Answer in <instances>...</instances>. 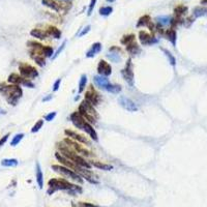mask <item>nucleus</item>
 <instances>
[{
    "label": "nucleus",
    "mask_w": 207,
    "mask_h": 207,
    "mask_svg": "<svg viewBox=\"0 0 207 207\" xmlns=\"http://www.w3.org/2000/svg\"><path fill=\"white\" fill-rule=\"evenodd\" d=\"M93 81H94V84L97 85L98 88L104 89V90H105V88L107 87V85L110 83L109 79H108V77H104V76H101V75L94 76L93 77Z\"/></svg>",
    "instance_id": "15"
},
{
    "label": "nucleus",
    "mask_w": 207,
    "mask_h": 207,
    "mask_svg": "<svg viewBox=\"0 0 207 207\" xmlns=\"http://www.w3.org/2000/svg\"><path fill=\"white\" fill-rule=\"evenodd\" d=\"M80 107L82 108V109H84L86 112H87L88 114H90V115H92L93 117H95V118H98V114L97 112V110L94 109V106H92V105L90 103H88L87 101H83L81 104H80Z\"/></svg>",
    "instance_id": "16"
},
{
    "label": "nucleus",
    "mask_w": 207,
    "mask_h": 207,
    "mask_svg": "<svg viewBox=\"0 0 207 207\" xmlns=\"http://www.w3.org/2000/svg\"><path fill=\"white\" fill-rule=\"evenodd\" d=\"M66 43H67L66 41H64V42L62 43V45L60 46V48H58V50H57V51H56V52H55V53H54L53 57H52V59H56V58H57L58 56H59V55H60V53H61V52H62V51L64 50V48H65V46H66Z\"/></svg>",
    "instance_id": "41"
},
{
    "label": "nucleus",
    "mask_w": 207,
    "mask_h": 207,
    "mask_svg": "<svg viewBox=\"0 0 207 207\" xmlns=\"http://www.w3.org/2000/svg\"><path fill=\"white\" fill-rule=\"evenodd\" d=\"M105 90L108 92H111V93H119V92L121 91V86L109 83V84L107 85V87L105 88Z\"/></svg>",
    "instance_id": "31"
},
{
    "label": "nucleus",
    "mask_w": 207,
    "mask_h": 207,
    "mask_svg": "<svg viewBox=\"0 0 207 207\" xmlns=\"http://www.w3.org/2000/svg\"><path fill=\"white\" fill-rule=\"evenodd\" d=\"M43 54H44L45 57H53L54 55V50L53 48L50 47V46H44L43 48Z\"/></svg>",
    "instance_id": "37"
},
{
    "label": "nucleus",
    "mask_w": 207,
    "mask_h": 207,
    "mask_svg": "<svg viewBox=\"0 0 207 207\" xmlns=\"http://www.w3.org/2000/svg\"><path fill=\"white\" fill-rule=\"evenodd\" d=\"M42 3L48 7L49 8H51L52 11H55L57 13H59L61 11V7L60 4L58 3L56 0H42Z\"/></svg>",
    "instance_id": "18"
},
{
    "label": "nucleus",
    "mask_w": 207,
    "mask_h": 207,
    "mask_svg": "<svg viewBox=\"0 0 207 207\" xmlns=\"http://www.w3.org/2000/svg\"><path fill=\"white\" fill-rule=\"evenodd\" d=\"M91 166L94 167V168H97L100 170H104V171H110V170L113 169L112 165H108V164H104L101 162H91Z\"/></svg>",
    "instance_id": "27"
},
{
    "label": "nucleus",
    "mask_w": 207,
    "mask_h": 207,
    "mask_svg": "<svg viewBox=\"0 0 207 207\" xmlns=\"http://www.w3.org/2000/svg\"><path fill=\"white\" fill-rule=\"evenodd\" d=\"M0 92L7 97V101L11 104L13 106L17 104L19 98L22 97V89L18 85H11V86H3L0 87Z\"/></svg>",
    "instance_id": "3"
},
{
    "label": "nucleus",
    "mask_w": 207,
    "mask_h": 207,
    "mask_svg": "<svg viewBox=\"0 0 207 207\" xmlns=\"http://www.w3.org/2000/svg\"><path fill=\"white\" fill-rule=\"evenodd\" d=\"M52 169H53L55 172L59 173V174L64 176V177L72 179L74 181H77L79 182V183H82L83 182L82 176L78 174L76 171H74V170L67 168V167H64L62 165H52Z\"/></svg>",
    "instance_id": "4"
},
{
    "label": "nucleus",
    "mask_w": 207,
    "mask_h": 207,
    "mask_svg": "<svg viewBox=\"0 0 207 207\" xmlns=\"http://www.w3.org/2000/svg\"><path fill=\"white\" fill-rule=\"evenodd\" d=\"M64 134H65L67 137L70 138L72 140L74 141H77V142H80V143L82 144H87V145H90V141L87 140L85 137H83L82 135L80 134H77L76 132L74 131H70V129H65L64 131Z\"/></svg>",
    "instance_id": "13"
},
{
    "label": "nucleus",
    "mask_w": 207,
    "mask_h": 207,
    "mask_svg": "<svg viewBox=\"0 0 207 207\" xmlns=\"http://www.w3.org/2000/svg\"><path fill=\"white\" fill-rule=\"evenodd\" d=\"M90 29H91V26L90 25H87L86 27H84V28L82 29V31L79 33V38H81V36H84V35H86L87 33L90 31Z\"/></svg>",
    "instance_id": "43"
},
{
    "label": "nucleus",
    "mask_w": 207,
    "mask_h": 207,
    "mask_svg": "<svg viewBox=\"0 0 207 207\" xmlns=\"http://www.w3.org/2000/svg\"><path fill=\"white\" fill-rule=\"evenodd\" d=\"M58 148H59L60 153L62 154L63 156H65L66 159L70 160L72 162L75 163L76 165H78V166L82 167V168H85V169H90L92 167L90 163L86 162V160L83 159L81 155H80V154L77 153L76 151H74L72 148L67 146L64 142L58 144Z\"/></svg>",
    "instance_id": "2"
},
{
    "label": "nucleus",
    "mask_w": 207,
    "mask_h": 207,
    "mask_svg": "<svg viewBox=\"0 0 207 207\" xmlns=\"http://www.w3.org/2000/svg\"><path fill=\"white\" fill-rule=\"evenodd\" d=\"M160 50H162L163 52H164V54L166 55V57L168 58V60H169V62H170V64H171L172 66H175L176 65V59H175V57L173 56V55L170 53V51H168V50H166V49H164V48H160Z\"/></svg>",
    "instance_id": "36"
},
{
    "label": "nucleus",
    "mask_w": 207,
    "mask_h": 207,
    "mask_svg": "<svg viewBox=\"0 0 207 207\" xmlns=\"http://www.w3.org/2000/svg\"><path fill=\"white\" fill-rule=\"evenodd\" d=\"M60 83H61V79H57L55 81L54 85H53V91H57L60 87Z\"/></svg>",
    "instance_id": "45"
},
{
    "label": "nucleus",
    "mask_w": 207,
    "mask_h": 207,
    "mask_svg": "<svg viewBox=\"0 0 207 207\" xmlns=\"http://www.w3.org/2000/svg\"><path fill=\"white\" fill-rule=\"evenodd\" d=\"M112 11H113L112 7H103L100 8V15L101 16H104V17L109 16V15L112 14Z\"/></svg>",
    "instance_id": "38"
},
{
    "label": "nucleus",
    "mask_w": 207,
    "mask_h": 207,
    "mask_svg": "<svg viewBox=\"0 0 207 207\" xmlns=\"http://www.w3.org/2000/svg\"><path fill=\"white\" fill-rule=\"evenodd\" d=\"M83 132H85L93 141H95V142L98 141V136H97V131L93 128V126L91 125V123H89L88 121L85 122L84 128H83Z\"/></svg>",
    "instance_id": "14"
},
{
    "label": "nucleus",
    "mask_w": 207,
    "mask_h": 207,
    "mask_svg": "<svg viewBox=\"0 0 207 207\" xmlns=\"http://www.w3.org/2000/svg\"><path fill=\"white\" fill-rule=\"evenodd\" d=\"M8 136H10V135L7 134V135H5V136H3V137H2V139L0 140V147L3 146V145H4V143L7 142V140L8 139Z\"/></svg>",
    "instance_id": "46"
},
{
    "label": "nucleus",
    "mask_w": 207,
    "mask_h": 207,
    "mask_svg": "<svg viewBox=\"0 0 207 207\" xmlns=\"http://www.w3.org/2000/svg\"><path fill=\"white\" fill-rule=\"evenodd\" d=\"M107 1H108V2H114L115 0H107Z\"/></svg>",
    "instance_id": "50"
},
{
    "label": "nucleus",
    "mask_w": 207,
    "mask_h": 207,
    "mask_svg": "<svg viewBox=\"0 0 207 207\" xmlns=\"http://www.w3.org/2000/svg\"><path fill=\"white\" fill-rule=\"evenodd\" d=\"M70 121L73 122V124L75 125L77 128L83 131V128H84L86 120L83 118L82 115L78 112V111H76V112L72 113V115H70Z\"/></svg>",
    "instance_id": "12"
},
{
    "label": "nucleus",
    "mask_w": 207,
    "mask_h": 207,
    "mask_svg": "<svg viewBox=\"0 0 207 207\" xmlns=\"http://www.w3.org/2000/svg\"><path fill=\"white\" fill-rule=\"evenodd\" d=\"M23 81H24L23 77L17 75V74H11V75L8 77V82L13 83V84H15V85L23 84Z\"/></svg>",
    "instance_id": "28"
},
{
    "label": "nucleus",
    "mask_w": 207,
    "mask_h": 207,
    "mask_svg": "<svg viewBox=\"0 0 207 207\" xmlns=\"http://www.w3.org/2000/svg\"><path fill=\"white\" fill-rule=\"evenodd\" d=\"M60 1H69V0H60Z\"/></svg>",
    "instance_id": "51"
},
{
    "label": "nucleus",
    "mask_w": 207,
    "mask_h": 207,
    "mask_svg": "<svg viewBox=\"0 0 207 207\" xmlns=\"http://www.w3.org/2000/svg\"><path fill=\"white\" fill-rule=\"evenodd\" d=\"M19 70H20L21 76H22L24 79L31 80V79L36 78V77L38 76V70L27 63H21L19 66Z\"/></svg>",
    "instance_id": "6"
},
{
    "label": "nucleus",
    "mask_w": 207,
    "mask_h": 207,
    "mask_svg": "<svg viewBox=\"0 0 207 207\" xmlns=\"http://www.w3.org/2000/svg\"><path fill=\"white\" fill-rule=\"evenodd\" d=\"M35 177H36V181H38V187H39V188H43V187H44V175H43L41 166H39L38 163H36Z\"/></svg>",
    "instance_id": "20"
},
{
    "label": "nucleus",
    "mask_w": 207,
    "mask_h": 207,
    "mask_svg": "<svg viewBox=\"0 0 207 207\" xmlns=\"http://www.w3.org/2000/svg\"><path fill=\"white\" fill-rule=\"evenodd\" d=\"M97 73L101 76L109 77L112 74V66L106 60H100L97 64Z\"/></svg>",
    "instance_id": "11"
},
{
    "label": "nucleus",
    "mask_w": 207,
    "mask_h": 207,
    "mask_svg": "<svg viewBox=\"0 0 207 207\" xmlns=\"http://www.w3.org/2000/svg\"><path fill=\"white\" fill-rule=\"evenodd\" d=\"M24 137V134H17L15 137L13 138V140H11V146H16V145H18L21 142V140L23 139Z\"/></svg>",
    "instance_id": "39"
},
{
    "label": "nucleus",
    "mask_w": 207,
    "mask_h": 207,
    "mask_svg": "<svg viewBox=\"0 0 207 207\" xmlns=\"http://www.w3.org/2000/svg\"><path fill=\"white\" fill-rule=\"evenodd\" d=\"M51 98H52V95H48V97H46L45 98H43V101H44V103H45V101H50Z\"/></svg>",
    "instance_id": "48"
},
{
    "label": "nucleus",
    "mask_w": 207,
    "mask_h": 207,
    "mask_svg": "<svg viewBox=\"0 0 207 207\" xmlns=\"http://www.w3.org/2000/svg\"><path fill=\"white\" fill-rule=\"evenodd\" d=\"M121 75L123 77V79L125 80V82L128 83L131 87H133V86H134L135 79H134V65H133V62H132V58H128V59L126 60L124 69L121 70Z\"/></svg>",
    "instance_id": "5"
},
{
    "label": "nucleus",
    "mask_w": 207,
    "mask_h": 207,
    "mask_svg": "<svg viewBox=\"0 0 207 207\" xmlns=\"http://www.w3.org/2000/svg\"><path fill=\"white\" fill-rule=\"evenodd\" d=\"M97 0H91V1H90V4H89V7H88V13H87L88 16H91L92 11H93V8H94V7H95V3H97Z\"/></svg>",
    "instance_id": "44"
},
{
    "label": "nucleus",
    "mask_w": 207,
    "mask_h": 207,
    "mask_svg": "<svg viewBox=\"0 0 207 207\" xmlns=\"http://www.w3.org/2000/svg\"><path fill=\"white\" fill-rule=\"evenodd\" d=\"M136 41V35L135 34H125L123 35L121 39H120V44L123 46H128L129 44H132L133 42Z\"/></svg>",
    "instance_id": "29"
},
{
    "label": "nucleus",
    "mask_w": 207,
    "mask_h": 207,
    "mask_svg": "<svg viewBox=\"0 0 207 207\" xmlns=\"http://www.w3.org/2000/svg\"><path fill=\"white\" fill-rule=\"evenodd\" d=\"M85 101H87L88 103H90L92 106H97L100 105L101 97L98 92H97L92 88V86H90V89L85 92Z\"/></svg>",
    "instance_id": "8"
},
{
    "label": "nucleus",
    "mask_w": 207,
    "mask_h": 207,
    "mask_svg": "<svg viewBox=\"0 0 207 207\" xmlns=\"http://www.w3.org/2000/svg\"><path fill=\"white\" fill-rule=\"evenodd\" d=\"M30 34H31L33 38H39V39H45L47 38L49 34L47 31H44V30H41V29H32L31 32H30Z\"/></svg>",
    "instance_id": "24"
},
{
    "label": "nucleus",
    "mask_w": 207,
    "mask_h": 207,
    "mask_svg": "<svg viewBox=\"0 0 207 207\" xmlns=\"http://www.w3.org/2000/svg\"><path fill=\"white\" fill-rule=\"evenodd\" d=\"M81 205L83 207H98V206L92 205V204H89V203H81Z\"/></svg>",
    "instance_id": "47"
},
{
    "label": "nucleus",
    "mask_w": 207,
    "mask_h": 207,
    "mask_svg": "<svg viewBox=\"0 0 207 207\" xmlns=\"http://www.w3.org/2000/svg\"><path fill=\"white\" fill-rule=\"evenodd\" d=\"M47 32L49 36H52V38L56 39H59L61 38V31L55 26H49V28L47 29Z\"/></svg>",
    "instance_id": "26"
},
{
    "label": "nucleus",
    "mask_w": 207,
    "mask_h": 207,
    "mask_svg": "<svg viewBox=\"0 0 207 207\" xmlns=\"http://www.w3.org/2000/svg\"><path fill=\"white\" fill-rule=\"evenodd\" d=\"M101 51V43H94V44L90 47V49L87 51V53H86L85 56L87 58H92L97 54L100 53Z\"/></svg>",
    "instance_id": "17"
},
{
    "label": "nucleus",
    "mask_w": 207,
    "mask_h": 207,
    "mask_svg": "<svg viewBox=\"0 0 207 207\" xmlns=\"http://www.w3.org/2000/svg\"><path fill=\"white\" fill-rule=\"evenodd\" d=\"M43 125H44V120L39 119L38 121L36 122L34 125H33V128H31V133H36V132H38L39 129H41V128H43Z\"/></svg>",
    "instance_id": "40"
},
{
    "label": "nucleus",
    "mask_w": 207,
    "mask_h": 207,
    "mask_svg": "<svg viewBox=\"0 0 207 207\" xmlns=\"http://www.w3.org/2000/svg\"><path fill=\"white\" fill-rule=\"evenodd\" d=\"M48 184H49V190H48L49 195L54 194L56 191H67L70 194H77L82 191L80 187L70 183V181H67L66 179L63 178H52L49 180Z\"/></svg>",
    "instance_id": "1"
},
{
    "label": "nucleus",
    "mask_w": 207,
    "mask_h": 207,
    "mask_svg": "<svg viewBox=\"0 0 207 207\" xmlns=\"http://www.w3.org/2000/svg\"><path fill=\"white\" fill-rule=\"evenodd\" d=\"M187 13V7H184V5H178V7H176L174 8V14L176 17L182 18V16H184Z\"/></svg>",
    "instance_id": "32"
},
{
    "label": "nucleus",
    "mask_w": 207,
    "mask_h": 207,
    "mask_svg": "<svg viewBox=\"0 0 207 207\" xmlns=\"http://www.w3.org/2000/svg\"><path fill=\"white\" fill-rule=\"evenodd\" d=\"M19 162L16 159H4L1 160V165L3 167H16Z\"/></svg>",
    "instance_id": "35"
},
{
    "label": "nucleus",
    "mask_w": 207,
    "mask_h": 207,
    "mask_svg": "<svg viewBox=\"0 0 207 207\" xmlns=\"http://www.w3.org/2000/svg\"><path fill=\"white\" fill-rule=\"evenodd\" d=\"M156 23L160 26H168L171 25V21H172V17L170 16H160L156 17Z\"/></svg>",
    "instance_id": "25"
},
{
    "label": "nucleus",
    "mask_w": 207,
    "mask_h": 207,
    "mask_svg": "<svg viewBox=\"0 0 207 207\" xmlns=\"http://www.w3.org/2000/svg\"><path fill=\"white\" fill-rule=\"evenodd\" d=\"M110 53L107 54V58L108 59H110V61H112V62H120L121 61V55H120V53H121V50H120V48L117 50L116 52H113V51H109Z\"/></svg>",
    "instance_id": "19"
},
{
    "label": "nucleus",
    "mask_w": 207,
    "mask_h": 207,
    "mask_svg": "<svg viewBox=\"0 0 207 207\" xmlns=\"http://www.w3.org/2000/svg\"><path fill=\"white\" fill-rule=\"evenodd\" d=\"M151 18L148 16V15H145V16L141 17L140 19L138 20V23L136 27L139 28V27H149L151 25Z\"/></svg>",
    "instance_id": "21"
},
{
    "label": "nucleus",
    "mask_w": 207,
    "mask_h": 207,
    "mask_svg": "<svg viewBox=\"0 0 207 207\" xmlns=\"http://www.w3.org/2000/svg\"><path fill=\"white\" fill-rule=\"evenodd\" d=\"M139 41H140L142 46H151L159 43V39L156 38H154L153 35L149 34V33H147L144 30H141L139 32Z\"/></svg>",
    "instance_id": "9"
},
{
    "label": "nucleus",
    "mask_w": 207,
    "mask_h": 207,
    "mask_svg": "<svg viewBox=\"0 0 207 207\" xmlns=\"http://www.w3.org/2000/svg\"><path fill=\"white\" fill-rule=\"evenodd\" d=\"M57 113L56 112H50L49 114H47L45 117V120L46 121H52V120H54V118L56 117Z\"/></svg>",
    "instance_id": "42"
},
{
    "label": "nucleus",
    "mask_w": 207,
    "mask_h": 207,
    "mask_svg": "<svg viewBox=\"0 0 207 207\" xmlns=\"http://www.w3.org/2000/svg\"><path fill=\"white\" fill-rule=\"evenodd\" d=\"M207 14V8L206 7H196L193 10V15L195 18H200V17H203L205 16Z\"/></svg>",
    "instance_id": "30"
},
{
    "label": "nucleus",
    "mask_w": 207,
    "mask_h": 207,
    "mask_svg": "<svg viewBox=\"0 0 207 207\" xmlns=\"http://www.w3.org/2000/svg\"><path fill=\"white\" fill-rule=\"evenodd\" d=\"M86 84H87V76L83 74L81 76V78H80V81H79V90H78L79 93H82V92L85 90Z\"/></svg>",
    "instance_id": "34"
},
{
    "label": "nucleus",
    "mask_w": 207,
    "mask_h": 207,
    "mask_svg": "<svg viewBox=\"0 0 207 207\" xmlns=\"http://www.w3.org/2000/svg\"><path fill=\"white\" fill-rule=\"evenodd\" d=\"M63 142H64V143H65L69 147L72 148L74 151H76V152L78 153V154H83V155H85V156H90V155H91L90 152H89L87 149H85V148L83 147V146H81L80 144L77 143V141H74V140H72L70 138H65Z\"/></svg>",
    "instance_id": "7"
},
{
    "label": "nucleus",
    "mask_w": 207,
    "mask_h": 207,
    "mask_svg": "<svg viewBox=\"0 0 207 207\" xmlns=\"http://www.w3.org/2000/svg\"><path fill=\"white\" fill-rule=\"evenodd\" d=\"M125 47H126V51H128L131 55H137V54H139L141 52L140 46H139L137 43H136V41L133 42L132 44L125 46Z\"/></svg>",
    "instance_id": "22"
},
{
    "label": "nucleus",
    "mask_w": 207,
    "mask_h": 207,
    "mask_svg": "<svg viewBox=\"0 0 207 207\" xmlns=\"http://www.w3.org/2000/svg\"><path fill=\"white\" fill-rule=\"evenodd\" d=\"M118 103L123 109H125L126 111H129V112H136V111H138L139 109L137 105H136L131 98L123 97V95H121V97L118 98Z\"/></svg>",
    "instance_id": "10"
},
{
    "label": "nucleus",
    "mask_w": 207,
    "mask_h": 207,
    "mask_svg": "<svg viewBox=\"0 0 207 207\" xmlns=\"http://www.w3.org/2000/svg\"><path fill=\"white\" fill-rule=\"evenodd\" d=\"M30 56L32 57V59L34 60L35 62L38 63V65L41 66V67L45 66L46 61H45V57H44V55H39V54H30Z\"/></svg>",
    "instance_id": "33"
},
{
    "label": "nucleus",
    "mask_w": 207,
    "mask_h": 207,
    "mask_svg": "<svg viewBox=\"0 0 207 207\" xmlns=\"http://www.w3.org/2000/svg\"><path fill=\"white\" fill-rule=\"evenodd\" d=\"M201 4H202V5H207V0H201Z\"/></svg>",
    "instance_id": "49"
},
{
    "label": "nucleus",
    "mask_w": 207,
    "mask_h": 207,
    "mask_svg": "<svg viewBox=\"0 0 207 207\" xmlns=\"http://www.w3.org/2000/svg\"><path fill=\"white\" fill-rule=\"evenodd\" d=\"M165 36L168 41L171 43L173 46L176 45V38H177V34H176V31L173 28H170L168 30H166L165 32Z\"/></svg>",
    "instance_id": "23"
}]
</instances>
